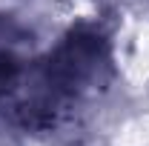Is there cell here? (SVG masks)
<instances>
[{"mask_svg": "<svg viewBox=\"0 0 149 146\" xmlns=\"http://www.w3.org/2000/svg\"><path fill=\"white\" fill-rule=\"evenodd\" d=\"M112 63L129 86L149 83V17H126L109 43Z\"/></svg>", "mask_w": 149, "mask_h": 146, "instance_id": "1", "label": "cell"}, {"mask_svg": "<svg viewBox=\"0 0 149 146\" xmlns=\"http://www.w3.org/2000/svg\"><path fill=\"white\" fill-rule=\"evenodd\" d=\"M115 146H149V112H141L126 123H120Z\"/></svg>", "mask_w": 149, "mask_h": 146, "instance_id": "2", "label": "cell"}]
</instances>
